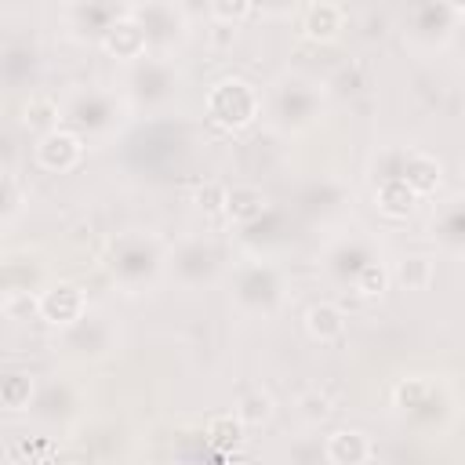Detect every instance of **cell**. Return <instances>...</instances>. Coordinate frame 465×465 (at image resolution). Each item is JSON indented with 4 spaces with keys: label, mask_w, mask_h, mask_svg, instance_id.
<instances>
[{
    "label": "cell",
    "mask_w": 465,
    "mask_h": 465,
    "mask_svg": "<svg viewBox=\"0 0 465 465\" xmlns=\"http://www.w3.org/2000/svg\"><path fill=\"white\" fill-rule=\"evenodd\" d=\"M414 200H418V193L403 182V174H385L381 178V185H378V207L385 214L400 218V214H407L414 207Z\"/></svg>",
    "instance_id": "obj_10"
},
{
    "label": "cell",
    "mask_w": 465,
    "mask_h": 465,
    "mask_svg": "<svg viewBox=\"0 0 465 465\" xmlns=\"http://www.w3.org/2000/svg\"><path fill=\"white\" fill-rule=\"evenodd\" d=\"M305 331L316 341H338L345 334V316H341V309L334 302H316L305 312Z\"/></svg>",
    "instance_id": "obj_6"
},
{
    "label": "cell",
    "mask_w": 465,
    "mask_h": 465,
    "mask_svg": "<svg viewBox=\"0 0 465 465\" xmlns=\"http://www.w3.org/2000/svg\"><path fill=\"white\" fill-rule=\"evenodd\" d=\"M258 91L247 84V80H240V76H229V80H222V84H214L211 87V94H207V113H211V120L214 124H222V127H247L254 116H258Z\"/></svg>",
    "instance_id": "obj_1"
},
{
    "label": "cell",
    "mask_w": 465,
    "mask_h": 465,
    "mask_svg": "<svg viewBox=\"0 0 465 465\" xmlns=\"http://www.w3.org/2000/svg\"><path fill=\"white\" fill-rule=\"evenodd\" d=\"M25 127H36V131H54L58 127V105L51 98H29L25 105Z\"/></svg>",
    "instance_id": "obj_16"
},
{
    "label": "cell",
    "mask_w": 465,
    "mask_h": 465,
    "mask_svg": "<svg viewBox=\"0 0 465 465\" xmlns=\"http://www.w3.org/2000/svg\"><path fill=\"white\" fill-rule=\"evenodd\" d=\"M145 44H149V36L138 25V18H120V22L105 25V36H102L105 54H113V58H138L145 51Z\"/></svg>",
    "instance_id": "obj_4"
},
{
    "label": "cell",
    "mask_w": 465,
    "mask_h": 465,
    "mask_svg": "<svg viewBox=\"0 0 465 465\" xmlns=\"http://www.w3.org/2000/svg\"><path fill=\"white\" fill-rule=\"evenodd\" d=\"M80 156H84V145H80V138L73 134V131H44L40 134V142H36V163L44 167V171H69V167H76L80 163Z\"/></svg>",
    "instance_id": "obj_3"
},
{
    "label": "cell",
    "mask_w": 465,
    "mask_h": 465,
    "mask_svg": "<svg viewBox=\"0 0 465 465\" xmlns=\"http://www.w3.org/2000/svg\"><path fill=\"white\" fill-rule=\"evenodd\" d=\"M341 7L334 4V0H316L309 11H305V22H302V29H305V36H312V40H331V36H338V29H341Z\"/></svg>",
    "instance_id": "obj_8"
},
{
    "label": "cell",
    "mask_w": 465,
    "mask_h": 465,
    "mask_svg": "<svg viewBox=\"0 0 465 465\" xmlns=\"http://www.w3.org/2000/svg\"><path fill=\"white\" fill-rule=\"evenodd\" d=\"M432 276H436V269H432V262L425 254H411V258H403L396 265V280L407 291H425L432 283Z\"/></svg>",
    "instance_id": "obj_13"
},
{
    "label": "cell",
    "mask_w": 465,
    "mask_h": 465,
    "mask_svg": "<svg viewBox=\"0 0 465 465\" xmlns=\"http://www.w3.org/2000/svg\"><path fill=\"white\" fill-rule=\"evenodd\" d=\"M134 18H138V25L145 29V36H149V44L156 40V33L160 29H182V11L174 7V0H145L138 11H134Z\"/></svg>",
    "instance_id": "obj_7"
},
{
    "label": "cell",
    "mask_w": 465,
    "mask_h": 465,
    "mask_svg": "<svg viewBox=\"0 0 465 465\" xmlns=\"http://www.w3.org/2000/svg\"><path fill=\"white\" fill-rule=\"evenodd\" d=\"M276 291H280V283H276V272L272 269H265V265H254V269H247L243 276H240V298L247 302V298H262V305H269V302H276Z\"/></svg>",
    "instance_id": "obj_12"
},
{
    "label": "cell",
    "mask_w": 465,
    "mask_h": 465,
    "mask_svg": "<svg viewBox=\"0 0 465 465\" xmlns=\"http://www.w3.org/2000/svg\"><path fill=\"white\" fill-rule=\"evenodd\" d=\"M40 316L54 327H76L87 316L84 291L76 283H54L51 291L40 294Z\"/></svg>",
    "instance_id": "obj_2"
},
{
    "label": "cell",
    "mask_w": 465,
    "mask_h": 465,
    "mask_svg": "<svg viewBox=\"0 0 465 465\" xmlns=\"http://www.w3.org/2000/svg\"><path fill=\"white\" fill-rule=\"evenodd\" d=\"M352 283H356V291H360V294L374 298V294H381V291H385L389 272H385V265H378V262H363V265H360V272L352 276Z\"/></svg>",
    "instance_id": "obj_17"
},
{
    "label": "cell",
    "mask_w": 465,
    "mask_h": 465,
    "mask_svg": "<svg viewBox=\"0 0 465 465\" xmlns=\"http://www.w3.org/2000/svg\"><path fill=\"white\" fill-rule=\"evenodd\" d=\"M15 211H18V189H15V178L7 174L4 178V218H15Z\"/></svg>",
    "instance_id": "obj_21"
},
{
    "label": "cell",
    "mask_w": 465,
    "mask_h": 465,
    "mask_svg": "<svg viewBox=\"0 0 465 465\" xmlns=\"http://www.w3.org/2000/svg\"><path fill=\"white\" fill-rule=\"evenodd\" d=\"M327 458L338 461V465H356V461H367L371 458V443L363 432L356 429H341L327 440Z\"/></svg>",
    "instance_id": "obj_9"
},
{
    "label": "cell",
    "mask_w": 465,
    "mask_h": 465,
    "mask_svg": "<svg viewBox=\"0 0 465 465\" xmlns=\"http://www.w3.org/2000/svg\"><path fill=\"white\" fill-rule=\"evenodd\" d=\"M400 174H403V182H407L418 196H425V193H432V189L440 185V160L429 156V153H418V149H414V153L403 156Z\"/></svg>",
    "instance_id": "obj_5"
},
{
    "label": "cell",
    "mask_w": 465,
    "mask_h": 465,
    "mask_svg": "<svg viewBox=\"0 0 465 465\" xmlns=\"http://www.w3.org/2000/svg\"><path fill=\"white\" fill-rule=\"evenodd\" d=\"M236 414L243 418V425H262V421H269V414H272V396H269V392H251V396L240 400Z\"/></svg>",
    "instance_id": "obj_18"
},
{
    "label": "cell",
    "mask_w": 465,
    "mask_h": 465,
    "mask_svg": "<svg viewBox=\"0 0 465 465\" xmlns=\"http://www.w3.org/2000/svg\"><path fill=\"white\" fill-rule=\"evenodd\" d=\"M447 7H450V11H461V15H465V0H447Z\"/></svg>",
    "instance_id": "obj_22"
},
{
    "label": "cell",
    "mask_w": 465,
    "mask_h": 465,
    "mask_svg": "<svg viewBox=\"0 0 465 465\" xmlns=\"http://www.w3.org/2000/svg\"><path fill=\"white\" fill-rule=\"evenodd\" d=\"M207 440L214 447H236L243 440V418L240 414H222L207 425Z\"/></svg>",
    "instance_id": "obj_15"
},
{
    "label": "cell",
    "mask_w": 465,
    "mask_h": 465,
    "mask_svg": "<svg viewBox=\"0 0 465 465\" xmlns=\"http://www.w3.org/2000/svg\"><path fill=\"white\" fill-rule=\"evenodd\" d=\"M225 211H229L232 222L247 225V222L262 218V211H265V196H262V189H254V185H236V189L225 193Z\"/></svg>",
    "instance_id": "obj_11"
},
{
    "label": "cell",
    "mask_w": 465,
    "mask_h": 465,
    "mask_svg": "<svg viewBox=\"0 0 465 465\" xmlns=\"http://www.w3.org/2000/svg\"><path fill=\"white\" fill-rule=\"evenodd\" d=\"M251 7H254V0H211V15L218 18V22H243L247 15H251Z\"/></svg>",
    "instance_id": "obj_19"
},
{
    "label": "cell",
    "mask_w": 465,
    "mask_h": 465,
    "mask_svg": "<svg viewBox=\"0 0 465 465\" xmlns=\"http://www.w3.org/2000/svg\"><path fill=\"white\" fill-rule=\"evenodd\" d=\"M29 396H33V378H29V374L11 371V374L0 381V403H4L7 411H22V407L29 403Z\"/></svg>",
    "instance_id": "obj_14"
},
{
    "label": "cell",
    "mask_w": 465,
    "mask_h": 465,
    "mask_svg": "<svg viewBox=\"0 0 465 465\" xmlns=\"http://www.w3.org/2000/svg\"><path fill=\"white\" fill-rule=\"evenodd\" d=\"M327 400L323 396H316V392H305L302 400H298V414L305 418V421H323L327 418Z\"/></svg>",
    "instance_id": "obj_20"
}]
</instances>
